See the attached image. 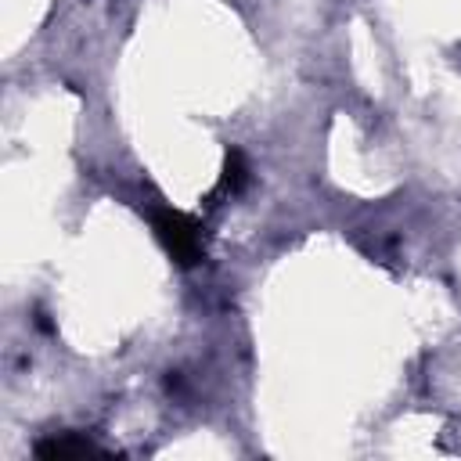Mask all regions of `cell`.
Segmentation results:
<instances>
[{
    "label": "cell",
    "mask_w": 461,
    "mask_h": 461,
    "mask_svg": "<svg viewBox=\"0 0 461 461\" xmlns=\"http://www.w3.org/2000/svg\"><path fill=\"white\" fill-rule=\"evenodd\" d=\"M245 184H249V166H245V155L238 151V148H230L227 151V158H223V173H220V194H241L245 191Z\"/></svg>",
    "instance_id": "obj_3"
},
{
    "label": "cell",
    "mask_w": 461,
    "mask_h": 461,
    "mask_svg": "<svg viewBox=\"0 0 461 461\" xmlns=\"http://www.w3.org/2000/svg\"><path fill=\"white\" fill-rule=\"evenodd\" d=\"M155 238L169 252L176 267H194L205 259V241H202V223L180 209H155L151 212Z\"/></svg>",
    "instance_id": "obj_1"
},
{
    "label": "cell",
    "mask_w": 461,
    "mask_h": 461,
    "mask_svg": "<svg viewBox=\"0 0 461 461\" xmlns=\"http://www.w3.org/2000/svg\"><path fill=\"white\" fill-rule=\"evenodd\" d=\"M86 454L104 457V450L94 439L79 436V432H65V436H54V439H40L36 443V457H86Z\"/></svg>",
    "instance_id": "obj_2"
}]
</instances>
